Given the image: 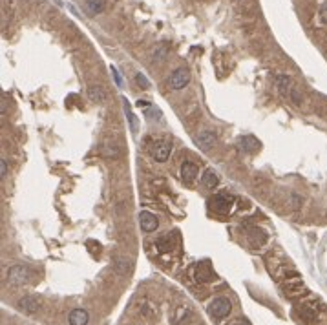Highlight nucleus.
Listing matches in <instances>:
<instances>
[{"label": "nucleus", "mask_w": 327, "mask_h": 325, "mask_svg": "<svg viewBox=\"0 0 327 325\" xmlns=\"http://www.w3.org/2000/svg\"><path fill=\"white\" fill-rule=\"evenodd\" d=\"M123 103H125L126 119H128V123H130V130H132L133 133H137V128H139V125H137V119H135V115H133V111L130 110V106H128V101H126V99H123Z\"/></svg>", "instance_id": "obj_17"}, {"label": "nucleus", "mask_w": 327, "mask_h": 325, "mask_svg": "<svg viewBox=\"0 0 327 325\" xmlns=\"http://www.w3.org/2000/svg\"><path fill=\"white\" fill-rule=\"evenodd\" d=\"M260 146H262V143H260L254 135H245V137L240 139V148L245 150V152H249V153L256 152Z\"/></svg>", "instance_id": "obj_9"}, {"label": "nucleus", "mask_w": 327, "mask_h": 325, "mask_svg": "<svg viewBox=\"0 0 327 325\" xmlns=\"http://www.w3.org/2000/svg\"><path fill=\"white\" fill-rule=\"evenodd\" d=\"M0 173H2V177H6L7 173V165H6V159L0 161Z\"/></svg>", "instance_id": "obj_24"}, {"label": "nucleus", "mask_w": 327, "mask_h": 325, "mask_svg": "<svg viewBox=\"0 0 327 325\" xmlns=\"http://www.w3.org/2000/svg\"><path fill=\"white\" fill-rule=\"evenodd\" d=\"M105 153L108 155V157H115V155H117V148H115V145H106Z\"/></svg>", "instance_id": "obj_22"}, {"label": "nucleus", "mask_w": 327, "mask_h": 325, "mask_svg": "<svg viewBox=\"0 0 327 325\" xmlns=\"http://www.w3.org/2000/svg\"><path fill=\"white\" fill-rule=\"evenodd\" d=\"M137 106H139V108H148L150 104H148V101H137Z\"/></svg>", "instance_id": "obj_25"}, {"label": "nucleus", "mask_w": 327, "mask_h": 325, "mask_svg": "<svg viewBox=\"0 0 327 325\" xmlns=\"http://www.w3.org/2000/svg\"><path fill=\"white\" fill-rule=\"evenodd\" d=\"M139 223H141V228H143L145 232L157 230V217H155L152 212H148V210H143L139 214Z\"/></svg>", "instance_id": "obj_6"}, {"label": "nucleus", "mask_w": 327, "mask_h": 325, "mask_svg": "<svg viewBox=\"0 0 327 325\" xmlns=\"http://www.w3.org/2000/svg\"><path fill=\"white\" fill-rule=\"evenodd\" d=\"M135 81H137V84L143 86V88H150V83H148V79H146L143 73H137V75H135Z\"/></svg>", "instance_id": "obj_21"}, {"label": "nucleus", "mask_w": 327, "mask_h": 325, "mask_svg": "<svg viewBox=\"0 0 327 325\" xmlns=\"http://www.w3.org/2000/svg\"><path fill=\"white\" fill-rule=\"evenodd\" d=\"M68 322H70V325H86L88 324V312L84 309H73L68 316Z\"/></svg>", "instance_id": "obj_10"}, {"label": "nucleus", "mask_w": 327, "mask_h": 325, "mask_svg": "<svg viewBox=\"0 0 327 325\" xmlns=\"http://www.w3.org/2000/svg\"><path fill=\"white\" fill-rule=\"evenodd\" d=\"M155 249L159 250V252H168V250H172V239H170V236L159 238V239L155 241Z\"/></svg>", "instance_id": "obj_18"}, {"label": "nucleus", "mask_w": 327, "mask_h": 325, "mask_svg": "<svg viewBox=\"0 0 327 325\" xmlns=\"http://www.w3.org/2000/svg\"><path fill=\"white\" fill-rule=\"evenodd\" d=\"M194 278L199 283H210V282H214L218 276H216V272H214V269H212L210 261H201V263H197V267H196Z\"/></svg>", "instance_id": "obj_2"}, {"label": "nucleus", "mask_w": 327, "mask_h": 325, "mask_svg": "<svg viewBox=\"0 0 327 325\" xmlns=\"http://www.w3.org/2000/svg\"><path fill=\"white\" fill-rule=\"evenodd\" d=\"M234 325H251V324H249V322H245V320H243V322H238V324H234Z\"/></svg>", "instance_id": "obj_27"}, {"label": "nucleus", "mask_w": 327, "mask_h": 325, "mask_svg": "<svg viewBox=\"0 0 327 325\" xmlns=\"http://www.w3.org/2000/svg\"><path fill=\"white\" fill-rule=\"evenodd\" d=\"M196 141H197V145H201L203 148H207L209 150L210 146L214 145V141H216V135L212 133V131H201L197 137H196Z\"/></svg>", "instance_id": "obj_14"}, {"label": "nucleus", "mask_w": 327, "mask_h": 325, "mask_svg": "<svg viewBox=\"0 0 327 325\" xmlns=\"http://www.w3.org/2000/svg\"><path fill=\"white\" fill-rule=\"evenodd\" d=\"M209 203H210V208L219 212V214H227L230 210V199L225 197V195H216V197H212Z\"/></svg>", "instance_id": "obj_7"}, {"label": "nucleus", "mask_w": 327, "mask_h": 325, "mask_svg": "<svg viewBox=\"0 0 327 325\" xmlns=\"http://www.w3.org/2000/svg\"><path fill=\"white\" fill-rule=\"evenodd\" d=\"M201 183H203V187H207V188H216V185L219 183V177H218V173L214 172V170H207L205 175L201 177Z\"/></svg>", "instance_id": "obj_15"}, {"label": "nucleus", "mask_w": 327, "mask_h": 325, "mask_svg": "<svg viewBox=\"0 0 327 325\" xmlns=\"http://www.w3.org/2000/svg\"><path fill=\"white\" fill-rule=\"evenodd\" d=\"M196 175H197V166L194 165V163H183V166H181V177L185 181H194L196 179Z\"/></svg>", "instance_id": "obj_12"}, {"label": "nucleus", "mask_w": 327, "mask_h": 325, "mask_svg": "<svg viewBox=\"0 0 327 325\" xmlns=\"http://www.w3.org/2000/svg\"><path fill=\"white\" fill-rule=\"evenodd\" d=\"M19 307H21V311L24 312H37V309L41 307V303H39V300H37L35 296H26L19 302Z\"/></svg>", "instance_id": "obj_11"}, {"label": "nucleus", "mask_w": 327, "mask_h": 325, "mask_svg": "<svg viewBox=\"0 0 327 325\" xmlns=\"http://www.w3.org/2000/svg\"><path fill=\"white\" fill-rule=\"evenodd\" d=\"M29 280V270L22 265H17V267H11L9 272H7V282L11 285H24Z\"/></svg>", "instance_id": "obj_3"}, {"label": "nucleus", "mask_w": 327, "mask_h": 325, "mask_svg": "<svg viewBox=\"0 0 327 325\" xmlns=\"http://www.w3.org/2000/svg\"><path fill=\"white\" fill-rule=\"evenodd\" d=\"M152 155H153V159L159 161V163H163V161H167V159H168V155H170V145H168V143H165V141H161V143H157V145L153 146Z\"/></svg>", "instance_id": "obj_8"}, {"label": "nucleus", "mask_w": 327, "mask_h": 325, "mask_svg": "<svg viewBox=\"0 0 327 325\" xmlns=\"http://www.w3.org/2000/svg\"><path fill=\"white\" fill-rule=\"evenodd\" d=\"M230 309H232V303H230L229 298L219 296V298H216V300H212V302H210L209 314L214 320H223L230 314Z\"/></svg>", "instance_id": "obj_1"}, {"label": "nucleus", "mask_w": 327, "mask_h": 325, "mask_svg": "<svg viewBox=\"0 0 327 325\" xmlns=\"http://www.w3.org/2000/svg\"><path fill=\"white\" fill-rule=\"evenodd\" d=\"M111 73H113V79H115V83H117L119 88H123V79H121V75H119V71L113 66H111Z\"/></svg>", "instance_id": "obj_23"}, {"label": "nucleus", "mask_w": 327, "mask_h": 325, "mask_svg": "<svg viewBox=\"0 0 327 325\" xmlns=\"http://www.w3.org/2000/svg\"><path fill=\"white\" fill-rule=\"evenodd\" d=\"M298 314L302 320H305L307 324H314L316 322V314H314L309 307H302V309H298Z\"/></svg>", "instance_id": "obj_19"}, {"label": "nucleus", "mask_w": 327, "mask_h": 325, "mask_svg": "<svg viewBox=\"0 0 327 325\" xmlns=\"http://www.w3.org/2000/svg\"><path fill=\"white\" fill-rule=\"evenodd\" d=\"M86 11L95 17V15L105 11V0H86Z\"/></svg>", "instance_id": "obj_13"}, {"label": "nucleus", "mask_w": 327, "mask_h": 325, "mask_svg": "<svg viewBox=\"0 0 327 325\" xmlns=\"http://www.w3.org/2000/svg\"><path fill=\"white\" fill-rule=\"evenodd\" d=\"M88 97H90L93 103H103L106 99V93L103 91V88H99V86H90V88H88Z\"/></svg>", "instance_id": "obj_16"}, {"label": "nucleus", "mask_w": 327, "mask_h": 325, "mask_svg": "<svg viewBox=\"0 0 327 325\" xmlns=\"http://www.w3.org/2000/svg\"><path fill=\"white\" fill-rule=\"evenodd\" d=\"M291 101L294 104H302V103H304V99H302V95H300L298 88H292V91H291Z\"/></svg>", "instance_id": "obj_20"}, {"label": "nucleus", "mask_w": 327, "mask_h": 325, "mask_svg": "<svg viewBox=\"0 0 327 325\" xmlns=\"http://www.w3.org/2000/svg\"><path fill=\"white\" fill-rule=\"evenodd\" d=\"M188 81H190V73H188V69L179 68L172 73L168 84H170V88H172V90H181V88H185V86L188 84Z\"/></svg>", "instance_id": "obj_4"}, {"label": "nucleus", "mask_w": 327, "mask_h": 325, "mask_svg": "<svg viewBox=\"0 0 327 325\" xmlns=\"http://www.w3.org/2000/svg\"><path fill=\"white\" fill-rule=\"evenodd\" d=\"M274 84L278 88V93L282 97L291 99V91H292V79L289 75H276L274 77Z\"/></svg>", "instance_id": "obj_5"}, {"label": "nucleus", "mask_w": 327, "mask_h": 325, "mask_svg": "<svg viewBox=\"0 0 327 325\" xmlns=\"http://www.w3.org/2000/svg\"><path fill=\"white\" fill-rule=\"evenodd\" d=\"M322 19L327 22V6H324V9H322Z\"/></svg>", "instance_id": "obj_26"}]
</instances>
